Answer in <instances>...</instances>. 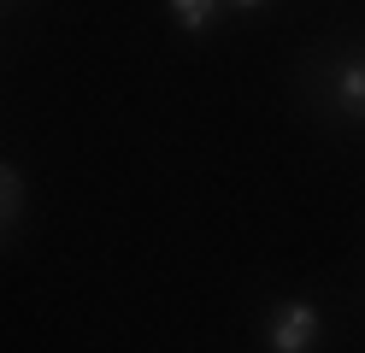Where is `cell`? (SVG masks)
<instances>
[{"instance_id":"cell-3","label":"cell","mask_w":365,"mask_h":353,"mask_svg":"<svg viewBox=\"0 0 365 353\" xmlns=\"http://www.w3.org/2000/svg\"><path fill=\"white\" fill-rule=\"evenodd\" d=\"M18 212H24V177H18L12 165L0 159V230H6V224L18 218Z\"/></svg>"},{"instance_id":"cell-4","label":"cell","mask_w":365,"mask_h":353,"mask_svg":"<svg viewBox=\"0 0 365 353\" xmlns=\"http://www.w3.org/2000/svg\"><path fill=\"white\" fill-rule=\"evenodd\" d=\"M212 6H218V0H171V18L182 24V30H207Z\"/></svg>"},{"instance_id":"cell-1","label":"cell","mask_w":365,"mask_h":353,"mask_svg":"<svg viewBox=\"0 0 365 353\" xmlns=\"http://www.w3.org/2000/svg\"><path fill=\"white\" fill-rule=\"evenodd\" d=\"M318 329H324V318H318L312 300H283V306H271L265 347L271 353H312L318 347Z\"/></svg>"},{"instance_id":"cell-5","label":"cell","mask_w":365,"mask_h":353,"mask_svg":"<svg viewBox=\"0 0 365 353\" xmlns=\"http://www.w3.org/2000/svg\"><path fill=\"white\" fill-rule=\"evenodd\" d=\"M230 6H265V0H230Z\"/></svg>"},{"instance_id":"cell-2","label":"cell","mask_w":365,"mask_h":353,"mask_svg":"<svg viewBox=\"0 0 365 353\" xmlns=\"http://www.w3.org/2000/svg\"><path fill=\"white\" fill-rule=\"evenodd\" d=\"M336 106L348 112V118H365V59H354V65L336 71Z\"/></svg>"}]
</instances>
